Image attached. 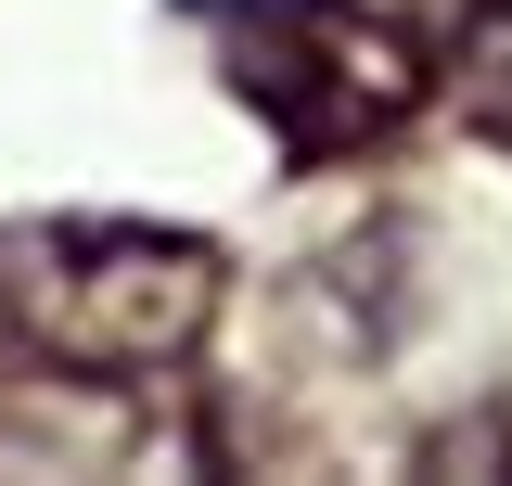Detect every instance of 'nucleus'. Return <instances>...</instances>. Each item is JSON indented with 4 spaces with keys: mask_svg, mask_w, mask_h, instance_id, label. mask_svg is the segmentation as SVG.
Here are the masks:
<instances>
[{
    "mask_svg": "<svg viewBox=\"0 0 512 486\" xmlns=\"http://www.w3.org/2000/svg\"><path fill=\"white\" fill-rule=\"evenodd\" d=\"M218 320V243L154 218H26L0 231V333L77 384H167Z\"/></svg>",
    "mask_w": 512,
    "mask_h": 486,
    "instance_id": "1",
    "label": "nucleus"
},
{
    "mask_svg": "<svg viewBox=\"0 0 512 486\" xmlns=\"http://www.w3.org/2000/svg\"><path fill=\"white\" fill-rule=\"evenodd\" d=\"M231 90L295 167H346L359 141L436 103V52L372 0H231Z\"/></svg>",
    "mask_w": 512,
    "mask_h": 486,
    "instance_id": "2",
    "label": "nucleus"
},
{
    "mask_svg": "<svg viewBox=\"0 0 512 486\" xmlns=\"http://www.w3.org/2000/svg\"><path fill=\"white\" fill-rule=\"evenodd\" d=\"M436 90L487 154H512V0H461V26L436 52Z\"/></svg>",
    "mask_w": 512,
    "mask_h": 486,
    "instance_id": "3",
    "label": "nucleus"
},
{
    "mask_svg": "<svg viewBox=\"0 0 512 486\" xmlns=\"http://www.w3.org/2000/svg\"><path fill=\"white\" fill-rule=\"evenodd\" d=\"M180 13H231V0H180Z\"/></svg>",
    "mask_w": 512,
    "mask_h": 486,
    "instance_id": "4",
    "label": "nucleus"
}]
</instances>
